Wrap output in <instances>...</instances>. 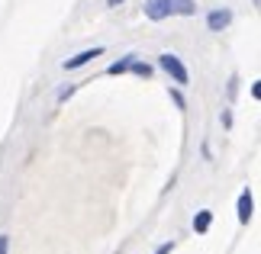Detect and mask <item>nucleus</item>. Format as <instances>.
I'll list each match as a JSON object with an SVG mask.
<instances>
[{
    "label": "nucleus",
    "instance_id": "nucleus-1",
    "mask_svg": "<svg viewBox=\"0 0 261 254\" xmlns=\"http://www.w3.org/2000/svg\"><path fill=\"white\" fill-rule=\"evenodd\" d=\"M142 10L152 23H165V19H171V16H194L197 0H145Z\"/></svg>",
    "mask_w": 261,
    "mask_h": 254
},
{
    "label": "nucleus",
    "instance_id": "nucleus-2",
    "mask_svg": "<svg viewBox=\"0 0 261 254\" xmlns=\"http://www.w3.org/2000/svg\"><path fill=\"white\" fill-rule=\"evenodd\" d=\"M158 68L174 80V87H187L190 84V71H187V65L180 62L174 52H162V55H158Z\"/></svg>",
    "mask_w": 261,
    "mask_h": 254
},
{
    "label": "nucleus",
    "instance_id": "nucleus-3",
    "mask_svg": "<svg viewBox=\"0 0 261 254\" xmlns=\"http://www.w3.org/2000/svg\"><path fill=\"white\" fill-rule=\"evenodd\" d=\"M100 55H107V48H103V45H94V48H81L77 55L65 58V62H62V71H81V68H87L90 62H97Z\"/></svg>",
    "mask_w": 261,
    "mask_h": 254
},
{
    "label": "nucleus",
    "instance_id": "nucleus-4",
    "mask_svg": "<svg viewBox=\"0 0 261 254\" xmlns=\"http://www.w3.org/2000/svg\"><path fill=\"white\" fill-rule=\"evenodd\" d=\"M232 26V10L229 7H213L206 13V29L210 33H223V29Z\"/></svg>",
    "mask_w": 261,
    "mask_h": 254
},
{
    "label": "nucleus",
    "instance_id": "nucleus-5",
    "mask_svg": "<svg viewBox=\"0 0 261 254\" xmlns=\"http://www.w3.org/2000/svg\"><path fill=\"white\" fill-rule=\"evenodd\" d=\"M236 212H239V225H248V222H252V216H255V196H252V190H248V187L239 193Z\"/></svg>",
    "mask_w": 261,
    "mask_h": 254
},
{
    "label": "nucleus",
    "instance_id": "nucleus-6",
    "mask_svg": "<svg viewBox=\"0 0 261 254\" xmlns=\"http://www.w3.org/2000/svg\"><path fill=\"white\" fill-rule=\"evenodd\" d=\"M136 52H129V55H123V58H119V62H113V65H107V74L110 77H116V74H126V71H129V65H133L136 62Z\"/></svg>",
    "mask_w": 261,
    "mask_h": 254
},
{
    "label": "nucleus",
    "instance_id": "nucleus-7",
    "mask_svg": "<svg viewBox=\"0 0 261 254\" xmlns=\"http://www.w3.org/2000/svg\"><path fill=\"white\" fill-rule=\"evenodd\" d=\"M210 225H213V212H210V209H200L197 216H194V232H197V235H206Z\"/></svg>",
    "mask_w": 261,
    "mask_h": 254
},
{
    "label": "nucleus",
    "instance_id": "nucleus-8",
    "mask_svg": "<svg viewBox=\"0 0 261 254\" xmlns=\"http://www.w3.org/2000/svg\"><path fill=\"white\" fill-rule=\"evenodd\" d=\"M126 74H136V77H152L155 74V65H148V62H139V58H136V62L133 65H129V71H126Z\"/></svg>",
    "mask_w": 261,
    "mask_h": 254
},
{
    "label": "nucleus",
    "instance_id": "nucleus-9",
    "mask_svg": "<svg viewBox=\"0 0 261 254\" xmlns=\"http://www.w3.org/2000/svg\"><path fill=\"white\" fill-rule=\"evenodd\" d=\"M74 94H77V84H65V87H58L55 100H58V103H65V100H71Z\"/></svg>",
    "mask_w": 261,
    "mask_h": 254
},
{
    "label": "nucleus",
    "instance_id": "nucleus-10",
    "mask_svg": "<svg viewBox=\"0 0 261 254\" xmlns=\"http://www.w3.org/2000/svg\"><path fill=\"white\" fill-rule=\"evenodd\" d=\"M168 94H171V103L180 109V113H184V109H187V100H184V94H180L177 87H174V90H168Z\"/></svg>",
    "mask_w": 261,
    "mask_h": 254
},
{
    "label": "nucleus",
    "instance_id": "nucleus-11",
    "mask_svg": "<svg viewBox=\"0 0 261 254\" xmlns=\"http://www.w3.org/2000/svg\"><path fill=\"white\" fill-rule=\"evenodd\" d=\"M0 254H10V235L0 232Z\"/></svg>",
    "mask_w": 261,
    "mask_h": 254
},
{
    "label": "nucleus",
    "instance_id": "nucleus-12",
    "mask_svg": "<svg viewBox=\"0 0 261 254\" xmlns=\"http://www.w3.org/2000/svg\"><path fill=\"white\" fill-rule=\"evenodd\" d=\"M171 251H174V241H165V245L155 248V254H171Z\"/></svg>",
    "mask_w": 261,
    "mask_h": 254
},
{
    "label": "nucleus",
    "instance_id": "nucleus-13",
    "mask_svg": "<svg viewBox=\"0 0 261 254\" xmlns=\"http://www.w3.org/2000/svg\"><path fill=\"white\" fill-rule=\"evenodd\" d=\"M219 119H223L226 129H232V113H229V109H223V116H219Z\"/></svg>",
    "mask_w": 261,
    "mask_h": 254
},
{
    "label": "nucleus",
    "instance_id": "nucleus-14",
    "mask_svg": "<svg viewBox=\"0 0 261 254\" xmlns=\"http://www.w3.org/2000/svg\"><path fill=\"white\" fill-rule=\"evenodd\" d=\"M236 90H239V77L229 80V97H236Z\"/></svg>",
    "mask_w": 261,
    "mask_h": 254
},
{
    "label": "nucleus",
    "instance_id": "nucleus-15",
    "mask_svg": "<svg viewBox=\"0 0 261 254\" xmlns=\"http://www.w3.org/2000/svg\"><path fill=\"white\" fill-rule=\"evenodd\" d=\"M126 0H107V7H123Z\"/></svg>",
    "mask_w": 261,
    "mask_h": 254
},
{
    "label": "nucleus",
    "instance_id": "nucleus-16",
    "mask_svg": "<svg viewBox=\"0 0 261 254\" xmlns=\"http://www.w3.org/2000/svg\"><path fill=\"white\" fill-rule=\"evenodd\" d=\"M252 4H255V7H258V4H261V0H252Z\"/></svg>",
    "mask_w": 261,
    "mask_h": 254
}]
</instances>
